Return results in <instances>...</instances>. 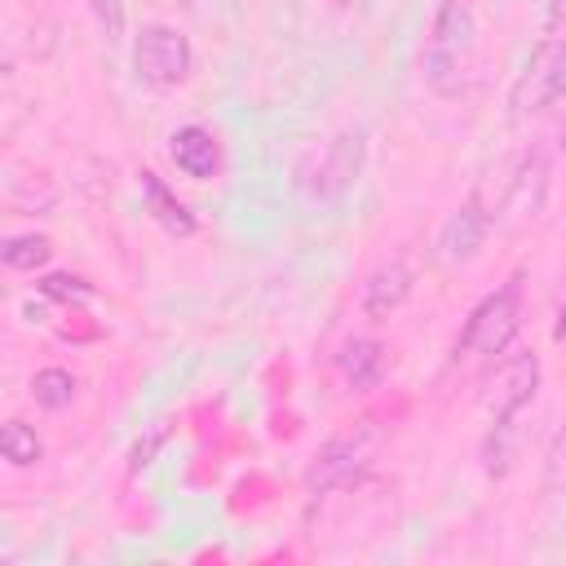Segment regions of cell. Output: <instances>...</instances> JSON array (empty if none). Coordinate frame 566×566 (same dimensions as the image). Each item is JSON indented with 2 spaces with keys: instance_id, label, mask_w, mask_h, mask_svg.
<instances>
[{
  "instance_id": "6da1fadb",
  "label": "cell",
  "mask_w": 566,
  "mask_h": 566,
  "mask_svg": "<svg viewBox=\"0 0 566 566\" xmlns=\"http://www.w3.org/2000/svg\"><path fill=\"white\" fill-rule=\"evenodd\" d=\"M478 49V13L469 0H442L429 27L424 49V75L442 97L464 93V66Z\"/></svg>"
},
{
  "instance_id": "7a4b0ae2",
  "label": "cell",
  "mask_w": 566,
  "mask_h": 566,
  "mask_svg": "<svg viewBox=\"0 0 566 566\" xmlns=\"http://www.w3.org/2000/svg\"><path fill=\"white\" fill-rule=\"evenodd\" d=\"M517 323H522V279H509L504 287H495L491 296L478 301V310H473L469 323H464L460 349L495 358V354H504L509 340L517 336Z\"/></svg>"
},
{
  "instance_id": "3957f363",
  "label": "cell",
  "mask_w": 566,
  "mask_h": 566,
  "mask_svg": "<svg viewBox=\"0 0 566 566\" xmlns=\"http://www.w3.org/2000/svg\"><path fill=\"white\" fill-rule=\"evenodd\" d=\"M380 424L376 420H358V424H349L340 438H332L323 451H318V460L310 464V473H305V486L310 491H332V486H340V482H349L376 451H380Z\"/></svg>"
},
{
  "instance_id": "277c9868",
  "label": "cell",
  "mask_w": 566,
  "mask_h": 566,
  "mask_svg": "<svg viewBox=\"0 0 566 566\" xmlns=\"http://www.w3.org/2000/svg\"><path fill=\"white\" fill-rule=\"evenodd\" d=\"M133 66H137V80L168 88V84H181V80L190 75L195 49H190V40H186L177 27L150 22V27H142V35H137Z\"/></svg>"
},
{
  "instance_id": "5b68a950",
  "label": "cell",
  "mask_w": 566,
  "mask_h": 566,
  "mask_svg": "<svg viewBox=\"0 0 566 566\" xmlns=\"http://www.w3.org/2000/svg\"><path fill=\"white\" fill-rule=\"evenodd\" d=\"M562 71H566L562 40H544V44L535 49L531 66H526V71L517 75V84H513V97H509L513 119H526V115L548 111V106L557 102V93H562Z\"/></svg>"
},
{
  "instance_id": "8992f818",
  "label": "cell",
  "mask_w": 566,
  "mask_h": 566,
  "mask_svg": "<svg viewBox=\"0 0 566 566\" xmlns=\"http://www.w3.org/2000/svg\"><path fill=\"white\" fill-rule=\"evenodd\" d=\"M535 389H539V358H535V349H522V354L504 358V367L495 371V380H491V389H486V411H491V420H495V424L513 420V416L535 398Z\"/></svg>"
},
{
  "instance_id": "52a82bcc",
  "label": "cell",
  "mask_w": 566,
  "mask_h": 566,
  "mask_svg": "<svg viewBox=\"0 0 566 566\" xmlns=\"http://www.w3.org/2000/svg\"><path fill=\"white\" fill-rule=\"evenodd\" d=\"M358 164H363V137L358 133L332 137L323 146V155H318V168H314V195L318 199H340L354 186Z\"/></svg>"
},
{
  "instance_id": "ba28073f",
  "label": "cell",
  "mask_w": 566,
  "mask_h": 566,
  "mask_svg": "<svg viewBox=\"0 0 566 566\" xmlns=\"http://www.w3.org/2000/svg\"><path fill=\"white\" fill-rule=\"evenodd\" d=\"M548 177H553V164H548V150L544 146H531L517 177H513V190L504 199V221H522V217H535L544 208V195H548Z\"/></svg>"
},
{
  "instance_id": "9c48e42d",
  "label": "cell",
  "mask_w": 566,
  "mask_h": 566,
  "mask_svg": "<svg viewBox=\"0 0 566 566\" xmlns=\"http://www.w3.org/2000/svg\"><path fill=\"white\" fill-rule=\"evenodd\" d=\"M486 230H491V217L482 212L478 199H469L464 208H455V212L447 217V226H442V234H438V256H442V261H469V256L482 248Z\"/></svg>"
},
{
  "instance_id": "30bf717a",
  "label": "cell",
  "mask_w": 566,
  "mask_h": 566,
  "mask_svg": "<svg viewBox=\"0 0 566 566\" xmlns=\"http://www.w3.org/2000/svg\"><path fill=\"white\" fill-rule=\"evenodd\" d=\"M407 296H411V270H407L402 261H389V265H380V270L363 283V314H367L371 323H385Z\"/></svg>"
},
{
  "instance_id": "8fae6325",
  "label": "cell",
  "mask_w": 566,
  "mask_h": 566,
  "mask_svg": "<svg viewBox=\"0 0 566 566\" xmlns=\"http://www.w3.org/2000/svg\"><path fill=\"white\" fill-rule=\"evenodd\" d=\"M168 150H172V164H177L186 177H195V181H208V177L217 172V164H221L217 137H212L208 128H199V124H186V128H177Z\"/></svg>"
},
{
  "instance_id": "7c38bea8",
  "label": "cell",
  "mask_w": 566,
  "mask_h": 566,
  "mask_svg": "<svg viewBox=\"0 0 566 566\" xmlns=\"http://www.w3.org/2000/svg\"><path fill=\"white\" fill-rule=\"evenodd\" d=\"M142 195H146V203H150V212H155V221L168 230V234H195V217H190V208L155 177V172H142Z\"/></svg>"
},
{
  "instance_id": "4fadbf2b",
  "label": "cell",
  "mask_w": 566,
  "mask_h": 566,
  "mask_svg": "<svg viewBox=\"0 0 566 566\" xmlns=\"http://www.w3.org/2000/svg\"><path fill=\"white\" fill-rule=\"evenodd\" d=\"M340 371H345V380L354 389H371L380 380V371H385V349L371 336H358V340H349L340 349Z\"/></svg>"
},
{
  "instance_id": "5bb4252c",
  "label": "cell",
  "mask_w": 566,
  "mask_h": 566,
  "mask_svg": "<svg viewBox=\"0 0 566 566\" xmlns=\"http://www.w3.org/2000/svg\"><path fill=\"white\" fill-rule=\"evenodd\" d=\"M40 455H44V442H40V433L31 424H22V420H4L0 424V460H9L18 469H31Z\"/></svg>"
},
{
  "instance_id": "9a60e30c",
  "label": "cell",
  "mask_w": 566,
  "mask_h": 566,
  "mask_svg": "<svg viewBox=\"0 0 566 566\" xmlns=\"http://www.w3.org/2000/svg\"><path fill=\"white\" fill-rule=\"evenodd\" d=\"M31 398H35L40 407H49V411H62V407H71V398H75V376L62 371V367H44V371L31 376Z\"/></svg>"
},
{
  "instance_id": "2e32d148",
  "label": "cell",
  "mask_w": 566,
  "mask_h": 566,
  "mask_svg": "<svg viewBox=\"0 0 566 566\" xmlns=\"http://www.w3.org/2000/svg\"><path fill=\"white\" fill-rule=\"evenodd\" d=\"M49 256H53V243L44 234H13L0 243V265H9V270H35Z\"/></svg>"
},
{
  "instance_id": "e0dca14e",
  "label": "cell",
  "mask_w": 566,
  "mask_h": 566,
  "mask_svg": "<svg viewBox=\"0 0 566 566\" xmlns=\"http://www.w3.org/2000/svg\"><path fill=\"white\" fill-rule=\"evenodd\" d=\"M40 292L53 296V301H88L93 296V283H84L75 274H44L40 279Z\"/></svg>"
},
{
  "instance_id": "ac0fdd59",
  "label": "cell",
  "mask_w": 566,
  "mask_h": 566,
  "mask_svg": "<svg viewBox=\"0 0 566 566\" xmlns=\"http://www.w3.org/2000/svg\"><path fill=\"white\" fill-rule=\"evenodd\" d=\"M562 4L566 0H544V18H539L544 40H557V31H562Z\"/></svg>"
},
{
  "instance_id": "d6986e66",
  "label": "cell",
  "mask_w": 566,
  "mask_h": 566,
  "mask_svg": "<svg viewBox=\"0 0 566 566\" xmlns=\"http://www.w3.org/2000/svg\"><path fill=\"white\" fill-rule=\"evenodd\" d=\"M159 438H164V429H155V433H150L146 442H137V447H133V460H128V469H133V473L150 464V455H155V447H159Z\"/></svg>"
}]
</instances>
